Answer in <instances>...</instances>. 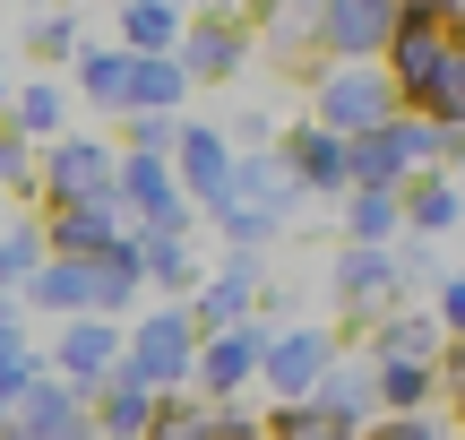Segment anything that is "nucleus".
I'll list each match as a JSON object with an SVG mask.
<instances>
[{"label":"nucleus","mask_w":465,"mask_h":440,"mask_svg":"<svg viewBox=\"0 0 465 440\" xmlns=\"http://www.w3.org/2000/svg\"><path fill=\"white\" fill-rule=\"evenodd\" d=\"M311 95H319V130H336V138H371L388 121H405V95L388 78V61H336Z\"/></svg>","instance_id":"obj_1"},{"label":"nucleus","mask_w":465,"mask_h":440,"mask_svg":"<svg viewBox=\"0 0 465 440\" xmlns=\"http://www.w3.org/2000/svg\"><path fill=\"white\" fill-rule=\"evenodd\" d=\"M52 121H61V95H52V86H26V95L9 104V130H17V138H44Z\"/></svg>","instance_id":"obj_13"},{"label":"nucleus","mask_w":465,"mask_h":440,"mask_svg":"<svg viewBox=\"0 0 465 440\" xmlns=\"http://www.w3.org/2000/svg\"><path fill=\"white\" fill-rule=\"evenodd\" d=\"M130 138H138V155H164V147H182V121H173V113H138Z\"/></svg>","instance_id":"obj_16"},{"label":"nucleus","mask_w":465,"mask_h":440,"mask_svg":"<svg viewBox=\"0 0 465 440\" xmlns=\"http://www.w3.org/2000/svg\"><path fill=\"white\" fill-rule=\"evenodd\" d=\"M9 173H26V147H17V138H0V182H9Z\"/></svg>","instance_id":"obj_18"},{"label":"nucleus","mask_w":465,"mask_h":440,"mask_svg":"<svg viewBox=\"0 0 465 440\" xmlns=\"http://www.w3.org/2000/svg\"><path fill=\"white\" fill-rule=\"evenodd\" d=\"M293 173H302L311 190L353 182V138H336V130H293Z\"/></svg>","instance_id":"obj_5"},{"label":"nucleus","mask_w":465,"mask_h":440,"mask_svg":"<svg viewBox=\"0 0 465 440\" xmlns=\"http://www.w3.org/2000/svg\"><path fill=\"white\" fill-rule=\"evenodd\" d=\"M457 52H465V0H457Z\"/></svg>","instance_id":"obj_20"},{"label":"nucleus","mask_w":465,"mask_h":440,"mask_svg":"<svg viewBox=\"0 0 465 440\" xmlns=\"http://www.w3.org/2000/svg\"><path fill=\"white\" fill-rule=\"evenodd\" d=\"M242 44H250L242 17H207V26L182 35V69L190 78H232V69H242Z\"/></svg>","instance_id":"obj_4"},{"label":"nucleus","mask_w":465,"mask_h":440,"mask_svg":"<svg viewBox=\"0 0 465 440\" xmlns=\"http://www.w3.org/2000/svg\"><path fill=\"white\" fill-rule=\"evenodd\" d=\"M397 17H405V0H319V35L311 44H328L336 61H388Z\"/></svg>","instance_id":"obj_2"},{"label":"nucleus","mask_w":465,"mask_h":440,"mask_svg":"<svg viewBox=\"0 0 465 440\" xmlns=\"http://www.w3.org/2000/svg\"><path fill=\"white\" fill-rule=\"evenodd\" d=\"M182 173L199 190H224V138L216 130H182Z\"/></svg>","instance_id":"obj_11"},{"label":"nucleus","mask_w":465,"mask_h":440,"mask_svg":"<svg viewBox=\"0 0 465 440\" xmlns=\"http://www.w3.org/2000/svg\"><path fill=\"white\" fill-rule=\"evenodd\" d=\"M405 207H414V225H457V190L449 182H405Z\"/></svg>","instance_id":"obj_14"},{"label":"nucleus","mask_w":465,"mask_h":440,"mask_svg":"<svg viewBox=\"0 0 465 440\" xmlns=\"http://www.w3.org/2000/svg\"><path fill=\"white\" fill-rule=\"evenodd\" d=\"M113 147H95V138H61L52 147V190H61L69 207H86V199H113Z\"/></svg>","instance_id":"obj_3"},{"label":"nucleus","mask_w":465,"mask_h":440,"mask_svg":"<svg viewBox=\"0 0 465 440\" xmlns=\"http://www.w3.org/2000/svg\"><path fill=\"white\" fill-rule=\"evenodd\" d=\"M405 113H422V121H465V52H449V61H440V78L422 86Z\"/></svg>","instance_id":"obj_9"},{"label":"nucleus","mask_w":465,"mask_h":440,"mask_svg":"<svg viewBox=\"0 0 465 440\" xmlns=\"http://www.w3.org/2000/svg\"><path fill=\"white\" fill-rule=\"evenodd\" d=\"M380 440H431V432H380Z\"/></svg>","instance_id":"obj_19"},{"label":"nucleus","mask_w":465,"mask_h":440,"mask_svg":"<svg viewBox=\"0 0 465 440\" xmlns=\"http://www.w3.org/2000/svg\"><path fill=\"white\" fill-rule=\"evenodd\" d=\"M121 182H130V199H138V207H155L164 225H182V199L164 190V165H155V155H138V165L121 173Z\"/></svg>","instance_id":"obj_12"},{"label":"nucleus","mask_w":465,"mask_h":440,"mask_svg":"<svg viewBox=\"0 0 465 440\" xmlns=\"http://www.w3.org/2000/svg\"><path fill=\"white\" fill-rule=\"evenodd\" d=\"M35 52H69V17H44L35 26Z\"/></svg>","instance_id":"obj_17"},{"label":"nucleus","mask_w":465,"mask_h":440,"mask_svg":"<svg viewBox=\"0 0 465 440\" xmlns=\"http://www.w3.org/2000/svg\"><path fill=\"white\" fill-rule=\"evenodd\" d=\"M52 234H61L78 259H95V251H104V234H113V207H104V199H86V207H61V225H52Z\"/></svg>","instance_id":"obj_10"},{"label":"nucleus","mask_w":465,"mask_h":440,"mask_svg":"<svg viewBox=\"0 0 465 440\" xmlns=\"http://www.w3.org/2000/svg\"><path fill=\"white\" fill-rule=\"evenodd\" d=\"M457 397H465V363H457Z\"/></svg>","instance_id":"obj_22"},{"label":"nucleus","mask_w":465,"mask_h":440,"mask_svg":"<svg viewBox=\"0 0 465 440\" xmlns=\"http://www.w3.org/2000/svg\"><path fill=\"white\" fill-rule=\"evenodd\" d=\"M388 225H397V190H362V199H353V234H388Z\"/></svg>","instance_id":"obj_15"},{"label":"nucleus","mask_w":465,"mask_h":440,"mask_svg":"<svg viewBox=\"0 0 465 440\" xmlns=\"http://www.w3.org/2000/svg\"><path fill=\"white\" fill-rule=\"evenodd\" d=\"M0 113H9V69H0Z\"/></svg>","instance_id":"obj_21"},{"label":"nucleus","mask_w":465,"mask_h":440,"mask_svg":"<svg viewBox=\"0 0 465 440\" xmlns=\"http://www.w3.org/2000/svg\"><path fill=\"white\" fill-rule=\"evenodd\" d=\"M182 86H190V69H182V52H138V86H130V113H173L182 104Z\"/></svg>","instance_id":"obj_7"},{"label":"nucleus","mask_w":465,"mask_h":440,"mask_svg":"<svg viewBox=\"0 0 465 440\" xmlns=\"http://www.w3.org/2000/svg\"><path fill=\"white\" fill-rule=\"evenodd\" d=\"M17 9H35V0H17Z\"/></svg>","instance_id":"obj_23"},{"label":"nucleus","mask_w":465,"mask_h":440,"mask_svg":"<svg viewBox=\"0 0 465 440\" xmlns=\"http://www.w3.org/2000/svg\"><path fill=\"white\" fill-rule=\"evenodd\" d=\"M78 78H86V95H95V104H121V113H130L138 52H86V61H78Z\"/></svg>","instance_id":"obj_8"},{"label":"nucleus","mask_w":465,"mask_h":440,"mask_svg":"<svg viewBox=\"0 0 465 440\" xmlns=\"http://www.w3.org/2000/svg\"><path fill=\"white\" fill-rule=\"evenodd\" d=\"M121 35H130V52H173L182 44V0H121Z\"/></svg>","instance_id":"obj_6"}]
</instances>
